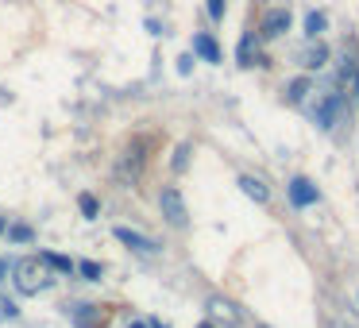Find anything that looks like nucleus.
Segmentation results:
<instances>
[{
	"instance_id": "nucleus-1",
	"label": "nucleus",
	"mask_w": 359,
	"mask_h": 328,
	"mask_svg": "<svg viewBox=\"0 0 359 328\" xmlns=\"http://www.w3.org/2000/svg\"><path fill=\"white\" fill-rule=\"evenodd\" d=\"M12 282H16L20 294H39V289H47V286H50L47 263H43L39 255L16 259V263H12Z\"/></svg>"
},
{
	"instance_id": "nucleus-2",
	"label": "nucleus",
	"mask_w": 359,
	"mask_h": 328,
	"mask_svg": "<svg viewBox=\"0 0 359 328\" xmlns=\"http://www.w3.org/2000/svg\"><path fill=\"white\" fill-rule=\"evenodd\" d=\"M158 212H163V220L170 228H186L189 224V212H186V201H182V193L174 186H166L163 193H158Z\"/></svg>"
},
{
	"instance_id": "nucleus-3",
	"label": "nucleus",
	"mask_w": 359,
	"mask_h": 328,
	"mask_svg": "<svg viewBox=\"0 0 359 328\" xmlns=\"http://www.w3.org/2000/svg\"><path fill=\"white\" fill-rule=\"evenodd\" d=\"M290 32V8H271L259 24V39H282Z\"/></svg>"
},
{
	"instance_id": "nucleus-4",
	"label": "nucleus",
	"mask_w": 359,
	"mask_h": 328,
	"mask_svg": "<svg viewBox=\"0 0 359 328\" xmlns=\"http://www.w3.org/2000/svg\"><path fill=\"white\" fill-rule=\"evenodd\" d=\"M205 309H209L212 324H224V328L240 324V313H236V305L228 301V297H209V301H205Z\"/></svg>"
},
{
	"instance_id": "nucleus-5",
	"label": "nucleus",
	"mask_w": 359,
	"mask_h": 328,
	"mask_svg": "<svg viewBox=\"0 0 359 328\" xmlns=\"http://www.w3.org/2000/svg\"><path fill=\"white\" fill-rule=\"evenodd\" d=\"M286 193H290V201L297 205V209H305V205H317V186H313L309 178H294L286 186Z\"/></svg>"
},
{
	"instance_id": "nucleus-6",
	"label": "nucleus",
	"mask_w": 359,
	"mask_h": 328,
	"mask_svg": "<svg viewBox=\"0 0 359 328\" xmlns=\"http://www.w3.org/2000/svg\"><path fill=\"white\" fill-rule=\"evenodd\" d=\"M116 240H120V243H128L132 251H143V255H155V251H158V243L151 240V235L132 232V228H116Z\"/></svg>"
},
{
	"instance_id": "nucleus-7",
	"label": "nucleus",
	"mask_w": 359,
	"mask_h": 328,
	"mask_svg": "<svg viewBox=\"0 0 359 328\" xmlns=\"http://www.w3.org/2000/svg\"><path fill=\"white\" fill-rule=\"evenodd\" d=\"M344 109V97L340 93H325V101L317 104V112H313V120H317L320 128H332V120H336V112Z\"/></svg>"
},
{
	"instance_id": "nucleus-8",
	"label": "nucleus",
	"mask_w": 359,
	"mask_h": 328,
	"mask_svg": "<svg viewBox=\"0 0 359 328\" xmlns=\"http://www.w3.org/2000/svg\"><path fill=\"white\" fill-rule=\"evenodd\" d=\"M140 166H143V139H135L132 147L124 151V163H120V178L128 182V174L135 178V174H140Z\"/></svg>"
},
{
	"instance_id": "nucleus-9",
	"label": "nucleus",
	"mask_w": 359,
	"mask_h": 328,
	"mask_svg": "<svg viewBox=\"0 0 359 328\" xmlns=\"http://www.w3.org/2000/svg\"><path fill=\"white\" fill-rule=\"evenodd\" d=\"M240 189L251 197V201H259V205L271 201V189H266V182H263V178H255V174H243V178H240Z\"/></svg>"
},
{
	"instance_id": "nucleus-10",
	"label": "nucleus",
	"mask_w": 359,
	"mask_h": 328,
	"mask_svg": "<svg viewBox=\"0 0 359 328\" xmlns=\"http://www.w3.org/2000/svg\"><path fill=\"white\" fill-rule=\"evenodd\" d=\"M297 62H302L305 70H320V66L328 62V47H325V43H309V47L297 55Z\"/></svg>"
},
{
	"instance_id": "nucleus-11",
	"label": "nucleus",
	"mask_w": 359,
	"mask_h": 328,
	"mask_svg": "<svg viewBox=\"0 0 359 328\" xmlns=\"http://www.w3.org/2000/svg\"><path fill=\"white\" fill-rule=\"evenodd\" d=\"M70 317H74V324H78V328H104V313L93 309V305H78Z\"/></svg>"
},
{
	"instance_id": "nucleus-12",
	"label": "nucleus",
	"mask_w": 359,
	"mask_h": 328,
	"mask_svg": "<svg viewBox=\"0 0 359 328\" xmlns=\"http://www.w3.org/2000/svg\"><path fill=\"white\" fill-rule=\"evenodd\" d=\"M194 55L197 58H205V62H220V47H217V39L212 35H194Z\"/></svg>"
},
{
	"instance_id": "nucleus-13",
	"label": "nucleus",
	"mask_w": 359,
	"mask_h": 328,
	"mask_svg": "<svg viewBox=\"0 0 359 328\" xmlns=\"http://www.w3.org/2000/svg\"><path fill=\"white\" fill-rule=\"evenodd\" d=\"M240 66H266V58L259 55L255 35H243V39H240Z\"/></svg>"
},
{
	"instance_id": "nucleus-14",
	"label": "nucleus",
	"mask_w": 359,
	"mask_h": 328,
	"mask_svg": "<svg viewBox=\"0 0 359 328\" xmlns=\"http://www.w3.org/2000/svg\"><path fill=\"white\" fill-rule=\"evenodd\" d=\"M309 93H313V81H309V78H294V81L286 86V101H290V104H302Z\"/></svg>"
},
{
	"instance_id": "nucleus-15",
	"label": "nucleus",
	"mask_w": 359,
	"mask_h": 328,
	"mask_svg": "<svg viewBox=\"0 0 359 328\" xmlns=\"http://www.w3.org/2000/svg\"><path fill=\"white\" fill-rule=\"evenodd\" d=\"M43 263H47L50 266V271H58V274H74V263H70V259H66V255H55V251H43Z\"/></svg>"
},
{
	"instance_id": "nucleus-16",
	"label": "nucleus",
	"mask_w": 359,
	"mask_h": 328,
	"mask_svg": "<svg viewBox=\"0 0 359 328\" xmlns=\"http://www.w3.org/2000/svg\"><path fill=\"white\" fill-rule=\"evenodd\" d=\"M325 27H328V16H325V12H309V16H305V35H309V39H317Z\"/></svg>"
},
{
	"instance_id": "nucleus-17",
	"label": "nucleus",
	"mask_w": 359,
	"mask_h": 328,
	"mask_svg": "<svg viewBox=\"0 0 359 328\" xmlns=\"http://www.w3.org/2000/svg\"><path fill=\"white\" fill-rule=\"evenodd\" d=\"M170 166H174V170H186V166H189V143H178V151H174V158H170Z\"/></svg>"
},
{
	"instance_id": "nucleus-18",
	"label": "nucleus",
	"mask_w": 359,
	"mask_h": 328,
	"mask_svg": "<svg viewBox=\"0 0 359 328\" xmlns=\"http://www.w3.org/2000/svg\"><path fill=\"white\" fill-rule=\"evenodd\" d=\"M78 205H81V212H86L89 220H93L97 212H101V205H97V197H93V193H81V197H78Z\"/></svg>"
},
{
	"instance_id": "nucleus-19",
	"label": "nucleus",
	"mask_w": 359,
	"mask_h": 328,
	"mask_svg": "<svg viewBox=\"0 0 359 328\" xmlns=\"http://www.w3.org/2000/svg\"><path fill=\"white\" fill-rule=\"evenodd\" d=\"M74 271H81V274H86V278H101V266H97V263H78V266H74Z\"/></svg>"
},
{
	"instance_id": "nucleus-20",
	"label": "nucleus",
	"mask_w": 359,
	"mask_h": 328,
	"mask_svg": "<svg viewBox=\"0 0 359 328\" xmlns=\"http://www.w3.org/2000/svg\"><path fill=\"white\" fill-rule=\"evenodd\" d=\"M209 16L212 20H224V0H209Z\"/></svg>"
},
{
	"instance_id": "nucleus-21",
	"label": "nucleus",
	"mask_w": 359,
	"mask_h": 328,
	"mask_svg": "<svg viewBox=\"0 0 359 328\" xmlns=\"http://www.w3.org/2000/svg\"><path fill=\"white\" fill-rule=\"evenodd\" d=\"M12 240H20V243H27V240H32V228H24V224H16V228H12Z\"/></svg>"
},
{
	"instance_id": "nucleus-22",
	"label": "nucleus",
	"mask_w": 359,
	"mask_h": 328,
	"mask_svg": "<svg viewBox=\"0 0 359 328\" xmlns=\"http://www.w3.org/2000/svg\"><path fill=\"white\" fill-rule=\"evenodd\" d=\"M189 70H194V55H182L178 58V74H189Z\"/></svg>"
},
{
	"instance_id": "nucleus-23",
	"label": "nucleus",
	"mask_w": 359,
	"mask_h": 328,
	"mask_svg": "<svg viewBox=\"0 0 359 328\" xmlns=\"http://www.w3.org/2000/svg\"><path fill=\"white\" fill-rule=\"evenodd\" d=\"M351 97H355V104H359V70H351Z\"/></svg>"
},
{
	"instance_id": "nucleus-24",
	"label": "nucleus",
	"mask_w": 359,
	"mask_h": 328,
	"mask_svg": "<svg viewBox=\"0 0 359 328\" xmlns=\"http://www.w3.org/2000/svg\"><path fill=\"white\" fill-rule=\"evenodd\" d=\"M128 328H151V324H140V320H132V324H128Z\"/></svg>"
},
{
	"instance_id": "nucleus-25",
	"label": "nucleus",
	"mask_w": 359,
	"mask_h": 328,
	"mask_svg": "<svg viewBox=\"0 0 359 328\" xmlns=\"http://www.w3.org/2000/svg\"><path fill=\"white\" fill-rule=\"evenodd\" d=\"M197 328H217V324H212V320H205V324H197Z\"/></svg>"
},
{
	"instance_id": "nucleus-26",
	"label": "nucleus",
	"mask_w": 359,
	"mask_h": 328,
	"mask_svg": "<svg viewBox=\"0 0 359 328\" xmlns=\"http://www.w3.org/2000/svg\"><path fill=\"white\" fill-rule=\"evenodd\" d=\"M151 328H166V324H158V320H155V324H151Z\"/></svg>"
},
{
	"instance_id": "nucleus-27",
	"label": "nucleus",
	"mask_w": 359,
	"mask_h": 328,
	"mask_svg": "<svg viewBox=\"0 0 359 328\" xmlns=\"http://www.w3.org/2000/svg\"><path fill=\"white\" fill-rule=\"evenodd\" d=\"M0 278H4V263H0Z\"/></svg>"
},
{
	"instance_id": "nucleus-28",
	"label": "nucleus",
	"mask_w": 359,
	"mask_h": 328,
	"mask_svg": "<svg viewBox=\"0 0 359 328\" xmlns=\"http://www.w3.org/2000/svg\"><path fill=\"white\" fill-rule=\"evenodd\" d=\"M0 232H4V220H0Z\"/></svg>"
}]
</instances>
